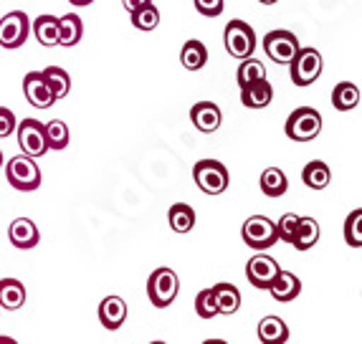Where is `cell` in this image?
I'll list each match as a JSON object with an SVG mask.
<instances>
[{
	"mask_svg": "<svg viewBox=\"0 0 362 344\" xmlns=\"http://www.w3.org/2000/svg\"><path fill=\"white\" fill-rule=\"evenodd\" d=\"M296 223H299V215H294V213H284V215L279 218L276 223V233H279V241H284L291 246V241H294V233H296Z\"/></svg>",
	"mask_w": 362,
	"mask_h": 344,
	"instance_id": "35",
	"label": "cell"
},
{
	"mask_svg": "<svg viewBox=\"0 0 362 344\" xmlns=\"http://www.w3.org/2000/svg\"><path fill=\"white\" fill-rule=\"evenodd\" d=\"M193 177H195V185L206 195L226 193L230 182L228 167L223 162H218V160H200V162H195Z\"/></svg>",
	"mask_w": 362,
	"mask_h": 344,
	"instance_id": "4",
	"label": "cell"
},
{
	"mask_svg": "<svg viewBox=\"0 0 362 344\" xmlns=\"http://www.w3.org/2000/svg\"><path fill=\"white\" fill-rule=\"evenodd\" d=\"M16 134H18V145L23 150L25 158H41L49 152L46 147V132H43V121L38 119H23L16 127Z\"/></svg>",
	"mask_w": 362,
	"mask_h": 344,
	"instance_id": "10",
	"label": "cell"
},
{
	"mask_svg": "<svg viewBox=\"0 0 362 344\" xmlns=\"http://www.w3.org/2000/svg\"><path fill=\"white\" fill-rule=\"evenodd\" d=\"M302 180L309 190H325L332 180V172H329V165L322 162V160H312L309 165H304L302 170Z\"/></svg>",
	"mask_w": 362,
	"mask_h": 344,
	"instance_id": "27",
	"label": "cell"
},
{
	"mask_svg": "<svg viewBox=\"0 0 362 344\" xmlns=\"http://www.w3.org/2000/svg\"><path fill=\"white\" fill-rule=\"evenodd\" d=\"M317 241H320V223H317L314 218L299 215V223H296V233H294L291 246H294L296 251H309V248L317 246Z\"/></svg>",
	"mask_w": 362,
	"mask_h": 344,
	"instance_id": "24",
	"label": "cell"
},
{
	"mask_svg": "<svg viewBox=\"0 0 362 344\" xmlns=\"http://www.w3.org/2000/svg\"><path fill=\"white\" fill-rule=\"evenodd\" d=\"M23 94H25V99H28L30 107H36V109H49V107H54V102H56L49 84H46V79L41 76V71L25 73Z\"/></svg>",
	"mask_w": 362,
	"mask_h": 344,
	"instance_id": "12",
	"label": "cell"
},
{
	"mask_svg": "<svg viewBox=\"0 0 362 344\" xmlns=\"http://www.w3.org/2000/svg\"><path fill=\"white\" fill-rule=\"evenodd\" d=\"M25 304V286L18 278H0V309L18 312Z\"/></svg>",
	"mask_w": 362,
	"mask_h": 344,
	"instance_id": "20",
	"label": "cell"
},
{
	"mask_svg": "<svg viewBox=\"0 0 362 344\" xmlns=\"http://www.w3.org/2000/svg\"><path fill=\"white\" fill-rule=\"evenodd\" d=\"M84 36V23L78 18L76 13H66V16H61L59 18V46H76Z\"/></svg>",
	"mask_w": 362,
	"mask_h": 344,
	"instance_id": "23",
	"label": "cell"
},
{
	"mask_svg": "<svg viewBox=\"0 0 362 344\" xmlns=\"http://www.w3.org/2000/svg\"><path fill=\"white\" fill-rule=\"evenodd\" d=\"M150 344H168V342H163V339H155V342H150Z\"/></svg>",
	"mask_w": 362,
	"mask_h": 344,
	"instance_id": "43",
	"label": "cell"
},
{
	"mask_svg": "<svg viewBox=\"0 0 362 344\" xmlns=\"http://www.w3.org/2000/svg\"><path fill=\"white\" fill-rule=\"evenodd\" d=\"M259 3H264V6H274V3H279V0H259Z\"/></svg>",
	"mask_w": 362,
	"mask_h": 344,
	"instance_id": "42",
	"label": "cell"
},
{
	"mask_svg": "<svg viewBox=\"0 0 362 344\" xmlns=\"http://www.w3.org/2000/svg\"><path fill=\"white\" fill-rule=\"evenodd\" d=\"M168 223L175 233H190L195 228V210L187 203H175L168 210Z\"/></svg>",
	"mask_w": 362,
	"mask_h": 344,
	"instance_id": "28",
	"label": "cell"
},
{
	"mask_svg": "<svg viewBox=\"0 0 362 344\" xmlns=\"http://www.w3.org/2000/svg\"><path fill=\"white\" fill-rule=\"evenodd\" d=\"M6 177H8V185H13L21 193H33V190L41 187V170H38L36 160L25 158V155L8 160Z\"/></svg>",
	"mask_w": 362,
	"mask_h": 344,
	"instance_id": "3",
	"label": "cell"
},
{
	"mask_svg": "<svg viewBox=\"0 0 362 344\" xmlns=\"http://www.w3.org/2000/svg\"><path fill=\"white\" fill-rule=\"evenodd\" d=\"M0 344H18V342L13 337H3V334H0Z\"/></svg>",
	"mask_w": 362,
	"mask_h": 344,
	"instance_id": "40",
	"label": "cell"
},
{
	"mask_svg": "<svg viewBox=\"0 0 362 344\" xmlns=\"http://www.w3.org/2000/svg\"><path fill=\"white\" fill-rule=\"evenodd\" d=\"M69 3H71V6H89V3H94V0H69Z\"/></svg>",
	"mask_w": 362,
	"mask_h": 344,
	"instance_id": "39",
	"label": "cell"
},
{
	"mask_svg": "<svg viewBox=\"0 0 362 344\" xmlns=\"http://www.w3.org/2000/svg\"><path fill=\"white\" fill-rule=\"evenodd\" d=\"M259 185L266 198H281L289 190V180H286L284 170L279 167H266L259 177Z\"/></svg>",
	"mask_w": 362,
	"mask_h": 344,
	"instance_id": "22",
	"label": "cell"
},
{
	"mask_svg": "<svg viewBox=\"0 0 362 344\" xmlns=\"http://www.w3.org/2000/svg\"><path fill=\"white\" fill-rule=\"evenodd\" d=\"M3 165H6V160H3V152H0V167H3Z\"/></svg>",
	"mask_w": 362,
	"mask_h": 344,
	"instance_id": "44",
	"label": "cell"
},
{
	"mask_svg": "<svg viewBox=\"0 0 362 344\" xmlns=\"http://www.w3.org/2000/svg\"><path fill=\"white\" fill-rule=\"evenodd\" d=\"M195 314H198L200 319H213V316H218V309H216V302H213L211 289H203L198 296H195Z\"/></svg>",
	"mask_w": 362,
	"mask_h": 344,
	"instance_id": "34",
	"label": "cell"
},
{
	"mask_svg": "<svg viewBox=\"0 0 362 344\" xmlns=\"http://www.w3.org/2000/svg\"><path fill=\"white\" fill-rule=\"evenodd\" d=\"M223 0H195V11L206 18H218L223 13Z\"/></svg>",
	"mask_w": 362,
	"mask_h": 344,
	"instance_id": "36",
	"label": "cell"
},
{
	"mask_svg": "<svg viewBox=\"0 0 362 344\" xmlns=\"http://www.w3.org/2000/svg\"><path fill=\"white\" fill-rule=\"evenodd\" d=\"M190 119H193L195 129L203 134H213L218 127H221V121H223V114H221V109L218 104L213 102H198L193 104L190 109Z\"/></svg>",
	"mask_w": 362,
	"mask_h": 344,
	"instance_id": "15",
	"label": "cell"
},
{
	"mask_svg": "<svg viewBox=\"0 0 362 344\" xmlns=\"http://www.w3.org/2000/svg\"><path fill=\"white\" fill-rule=\"evenodd\" d=\"M203 344H228V342H226V339H206Z\"/></svg>",
	"mask_w": 362,
	"mask_h": 344,
	"instance_id": "41",
	"label": "cell"
},
{
	"mask_svg": "<svg viewBox=\"0 0 362 344\" xmlns=\"http://www.w3.org/2000/svg\"><path fill=\"white\" fill-rule=\"evenodd\" d=\"M322 54L317 49H299L296 56L291 59L289 71H291V84L294 86H309L322 76Z\"/></svg>",
	"mask_w": 362,
	"mask_h": 344,
	"instance_id": "7",
	"label": "cell"
},
{
	"mask_svg": "<svg viewBox=\"0 0 362 344\" xmlns=\"http://www.w3.org/2000/svg\"><path fill=\"white\" fill-rule=\"evenodd\" d=\"M269 291H272V296L276 302L289 304L302 294V278L291 271H279L276 278L272 281V286H269Z\"/></svg>",
	"mask_w": 362,
	"mask_h": 344,
	"instance_id": "17",
	"label": "cell"
},
{
	"mask_svg": "<svg viewBox=\"0 0 362 344\" xmlns=\"http://www.w3.org/2000/svg\"><path fill=\"white\" fill-rule=\"evenodd\" d=\"M18 127V121H16V114H13L8 107H0V137H11Z\"/></svg>",
	"mask_w": 362,
	"mask_h": 344,
	"instance_id": "37",
	"label": "cell"
},
{
	"mask_svg": "<svg viewBox=\"0 0 362 344\" xmlns=\"http://www.w3.org/2000/svg\"><path fill=\"white\" fill-rule=\"evenodd\" d=\"M8 238L16 248L21 251H30V248H36L38 241H41V233H38L36 223L30 220V218H16L8 228Z\"/></svg>",
	"mask_w": 362,
	"mask_h": 344,
	"instance_id": "14",
	"label": "cell"
},
{
	"mask_svg": "<svg viewBox=\"0 0 362 344\" xmlns=\"http://www.w3.org/2000/svg\"><path fill=\"white\" fill-rule=\"evenodd\" d=\"M332 107L337 112H352L360 107V89L352 81H339L332 89Z\"/></svg>",
	"mask_w": 362,
	"mask_h": 344,
	"instance_id": "26",
	"label": "cell"
},
{
	"mask_svg": "<svg viewBox=\"0 0 362 344\" xmlns=\"http://www.w3.org/2000/svg\"><path fill=\"white\" fill-rule=\"evenodd\" d=\"M272 99H274V86L266 79L241 86V102L248 109H264L272 104Z\"/></svg>",
	"mask_w": 362,
	"mask_h": 344,
	"instance_id": "18",
	"label": "cell"
},
{
	"mask_svg": "<svg viewBox=\"0 0 362 344\" xmlns=\"http://www.w3.org/2000/svg\"><path fill=\"white\" fill-rule=\"evenodd\" d=\"M284 132L291 142H312L322 132V114L312 107L294 109L289 114V119H286Z\"/></svg>",
	"mask_w": 362,
	"mask_h": 344,
	"instance_id": "2",
	"label": "cell"
},
{
	"mask_svg": "<svg viewBox=\"0 0 362 344\" xmlns=\"http://www.w3.org/2000/svg\"><path fill=\"white\" fill-rule=\"evenodd\" d=\"M241 238L248 248H254V251H266V248H272L279 243L276 223L266 215H251L246 223H243Z\"/></svg>",
	"mask_w": 362,
	"mask_h": 344,
	"instance_id": "5",
	"label": "cell"
},
{
	"mask_svg": "<svg viewBox=\"0 0 362 344\" xmlns=\"http://www.w3.org/2000/svg\"><path fill=\"white\" fill-rule=\"evenodd\" d=\"M180 64L187 69V71H200V69L208 64L206 43L198 41V38H190V41H185V46H182V51H180Z\"/></svg>",
	"mask_w": 362,
	"mask_h": 344,
	"instance_id": "25",
	"label": "cell"
},
{
	"mask_svg": "<svg viewBox=\"0 0 362 344\" xmlns=\"http://www.w3.org/2000/svg\"><path fill=\"white\" fill-rule=\"evenodd\" d=\"M152 0H122V6L127 8L129 13H134V11H139V8H145V6H150Z\"/></svg>",
	"mask_w": 362,
	"mask_h": 344,
	"instance_id": "38",
	"label": "cell"
},
{
	"mask_svg": "<svg viewBox=\"0 0 362 344\" xmlns=\"http://www.w3.org/2000/svg\"><path fill=\"white\" fill-rule=\"evenodd\" d=\"M30 33V20L23 11H13L0 18V46L8 51L21 49L28 41Z\"/></svg>",
	"mask_w": 362,
	"mask_h": 344,
	"instance_id": "9",
	"label": "cell"
},
{
	"mask_svg": "<svg viewBox=\"0 0 362 344\" xmlns=\"http://www.w3.org/2000/svg\"><path fill=\"white\" fill-rule=\"evenodd\" d=\"M299 49H302V46H299V38H296L291 30L279 28V30H272V33H266L264 36V51L274 64H284V66H289L291 59H294Z\"/></svg>",
	"mask_w": 362,
	"mask_h": 344,
	"instance_id": "8",
	"label": "cell"
},
{
	"mask_svg": "<svg viewBox=\"0 0 362 344\" xmlns=\"http://www.w3.org/2000/svg\"><path fill=\"white\" fill-rule=\"evenodd\" d=\"M43 132H46V147L49 150H66L71 132H69V124L61 119H51L49 124H43Z\"/></svg>",
	"mask_w": 362,
	"mask_h": 344,
	"instance_id": "30",
	"label": "cell"
},
{
	"mask_svg": "<svg viewBox=\"0 0 362 344\" xmlns=\"http://www.w3.org/2000/svg\"><path fill=\"white\" fill-rule=\"evenodd\" d=\"M30 28H33V36H36V41L41 43V46H46V49H54V46H59V18L56 16H38L33 23H30Z\"/></svg>",
	"mask_w": 362,
	"mask_h": 344,
	"instance_id": "21",
	"label": "cell"
},
{
	"mask_svg": "<svg viewBox=\"0 0 362 344\" xmlns=\"http://www.w3.org/2000/svg\"><path fill=\"white\" fill-rule=\"evenodd\" d=\"M177 291H180V278L168 266L155 268L147 278V299L155 309H168L177 299Z\"/></svg>",
	"mask_w": 362,
	"mask_h": 344,
	"instance_id": "1",
	"label": "cell"
},
{
	"mask_svg": "<svg viewBox=\"0 0 362 344\" xmlns=\"http://www.w3.org/2000/svg\"><path fill=\"white\" fill-rule=\"evenodd\" d=\"M132 16V25L137 30H155L157 25H160V11H157L155 6H145V8H139V11L129 13Z\"/></svg>",
	"mask_w": 362,
	"mask_h": 344,
	"instance_id": "33",
	"label": "cell"
},
{
	"mask_svg": "<svg viewBox=\"0 0 362 344\" xmlns=\"http://www.w3.org/2000/svg\"><path fill=\"white\" fill-rule=\"evenodd\" d=\"M127 314H129L127 302L122 296H107L99 304V321H102V326L109 329V332H117L127 321Z\"/></svg>",
	"mask_w": 362,
	"mask_h": 344,
	"instance_id": "13",
	"label": "cell"
},
{
	"mask_svg": "<svg viewBox=\"0 0 362 344\" xmlns=\"http://www.w3.org/2000/svg\"><path fill=\"white\" fill-rule=\"evenodd\" d=\"M223 43L233 59H251L256 51V33L246 20H230L223 30Z\"/></svg>",
	"mask_w": 362,
	"mask_h": 344,
	"instance_id": "6",
	"label": "cell"
},
{
	"mask_svg": "<svg viewBox=\"0 0 362 344\" xmlns=\"http://www.w3.org/2000/svg\"><path fill=\"white\" fill-rule=\"evenodd\" d=\"M344 243L350 248H362V210L355 208V210L347 215L344 220Z\"/></svg>",
	"mask_w": 362,
	"mask_h": 344,
	"instance_id": "32",
	"label": "cell"
},
{
	"mask_svg": "<svg viewBox=\"0 0 362 344\" xmlns=\"http://www.w3.org/2000/svg\"><path fill=\"white\" fill-rule=\"evenodd\" d=\"M41 76L46 79V84H49V89H51V94H54V99L69 97V91H71V76H69V73L64 71L61 66L43 69Z\"/></svg>",
	"mask_w": 362,
	"mask_h": 344,
	"instance_id": "29",
	"label": "cell"
},
{
	"mask_svg": "<svg viewBox=\"0 0 362 344\" xmlns=\"http://www.w3.org/2000/svg\"><path fill=\"white\" fill-rule=\"evenodd\" d=\"M259 339L261 344H286L289 342V326L281 316H264L259 321Z\"/></svg>",
	"mask_w": 362,
	"mask_h": 344,
	"instance_id": "19",
	"label": "cell"
},
{
	"mask_svg": "<svg viewBox=\"0 0 362 344\" xmlns=\"http://www.w3.org/2000/svg\"><path fill=\"white\" fill-rule=\"evenodd\" d=\"M266 79V69L264 64H261L259 59H243L241 66H238V71H235V81H238V86H246V84H254V81H261Z\"/></svg>",
	"mask_w": 362,
	"mask_h": 344,
	"instance_id": "31",
	"label": "cell"
},
{
	"mask_svg": "<svg viewBox=\"0 0 362 344\" xmlns=\"http://www.w3.org/2000/svg\"><path fill=\"white\" fill-rule=\"evenodd\" d=\"M211 294L221 316H230L241 309V291H238V286L228 284V281H221V284L211 286Z\"/></svg>",
	"mask_w": 362,
	"mask_h": 344,
	"instance_id": "16",
	"label": "cell"
},
{
	"mask_svg": "<svg viewBox=\"0 0 362 344\" xmlns=\"http://www.w3.org/2000/svg\"><path fill=\"white\" fill-rule=\"evenodd\" d=\"M279 271H281V266L276 263V259H272V256H266V254L254 256V259L246 263L248 284L264 291H269V286H272V281L276 278Z\"/></svg>",
	"mask_w": 362,
	"mask_h": 344,
	"instance_id": "11",
	"label": "cell"
}]
</instances>
